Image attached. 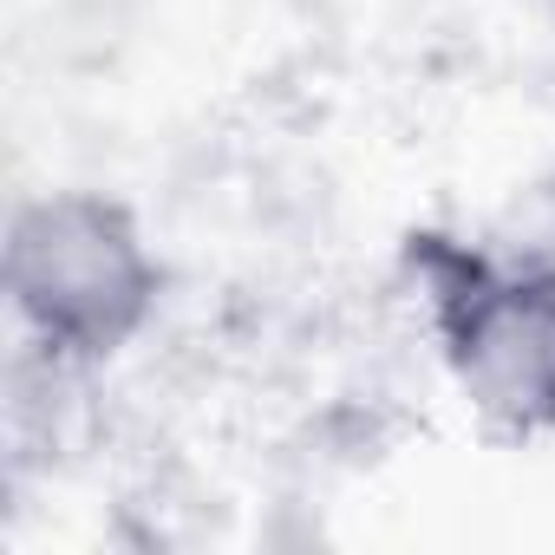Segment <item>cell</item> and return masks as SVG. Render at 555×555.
Listing matches in <instances>:
<instances>
[{"label": "cell", "instance_id": "obj_2", "mask_svg": "<svg viewBox=\"0 0 555 555\" xmlns=\"http://www.w3.org/2000/svg\"><path fill=\"white\" fill-rule=\"evenodd\" d=\"M438 353L496 438L555 431V261H496L451 235H412Z\"/></svg>", "mask_w": 555, "mask_h": 555}, {"label": "cell", "instance_id": "obj_1", "mask_svg": "<svg viewBox=\"0 0 555 555\" xmlns=\"http://www.w3.org/2000/svg\"><path fill=\"white\" fill-rule=\"evenodd\" d=\"M8 301L47 353L112 360L151 327L164 301V261L118 196L47 190L8 222Z\"/></svg>", "mask_w": 555, "mask_h": 555}, {"label": "cell", "instance_id": "obj_3", "mask_svg": "<svg viewBox=\"0 0 555 555\" xmlns=\"http://www.w3.org/2000/svg\"><path fill=\"white\" fill-rule=\"evenodd\" d=\"M542 203H548V229H555V170H548V183H542Z\"/></svg>", "mask_w": 555, "mask_h": 555}]
</instances>
